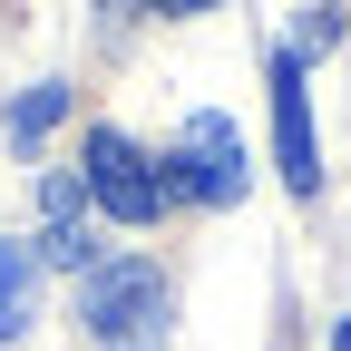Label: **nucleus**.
I'll use <instances>...</instances> for the list:
<instances>
[{"mask_svg": "<svg viewBox=\"0 0 351 351\" xmlns=\"http://www.w3.org/2000/svg\"><path fill=\"white\" fill-rule=\"evenodd\" d=\"M137 10H166V20H195V10H215V0H137Z\"/></svg>", "mask_w": 351, "mask_h": 351, "instance_id": "6e6552de", "label": "nucleus"}, {"mask_svg": "<svg viewBox=\"0 0 351 351\" xmlns=\"http://www.w3.org/2000/svg\"><path fill=\"white\" fill-rule=\"evenodd\" d=\"M274 156L283 186L313 195L322 186V147H313V88H302V49H274Z\"/></svg>", "mask_w": 351, "mask_h": 351, "instance_id": "20e7f679", "label": "nucleus"}, {"mask_svg": "<svg viewBox=\"0 0 351 351\" xmlns=\"http://www.w3.org/2000/svg\"><path fill=\"white\" fill-rule=\"evenodd\" d=\"M166 313H176V293L147 254L88 263V341L98 351H166Z\"/></svg>", "mask_w": 351, "mask_h": 351, "instance_id": "f257e3e1", "label": "nucleus"}, {"mask_svg": "<svg viewBox=\"0 0 351 351\" xmlns=\"http://www.w3.org/2000/svg\"><path fill=\"white\" fill-rule=\"evenodd\" d=\"M29 263H39L29 244H0V341L29 322Z\"/></svg>", "mask_w": 351, "mask_h": 351, "instance_id": "0eeeda50", "label": "nucleus"}, {"mask_svg": "<svg viewBox=\"0 0 351 351\" xmlns=\"http://www.w3.org/2000/svg\"><path fill=\"white\" fill-rule=\"evenodd\" d=\"M39 263H88V186L39 176Z\"/></svg>", "mask_w": 351, "mask_h": 351, "instance_id": "39448f33", "label": "nucleus"}, {"mask_svg": "<svg viewBox=\"0 0 351 351\" xmlns=\"http://www.w3.org/2000/svg\"><path fill=\"white\" fill-rule=\"evenodd\" d=\"M59 117H69V78H39V88H20V108H10V147L29 156V147L49 137Z\"/></svg>", "mask_w": 351, "mask_h": 351, "instance_id": "423d86ee", "label": "nucleus"}, {"mask_svg": "<svg viewBox=\"0 0 351 351\" xmlns=\"http://www.w3.org/2000/svg\"><path fill=\"white\" fill-rule=\"evenodd\" d=\"M78 186H88V205H98V215H117V225H156V215L176 205L166 166L127 137V127H88V166H78Z\"/></svg>", "mask_w": 351, "mask_h": 351, "instance_id": "f03ea898", "label": "nucleus"}, {"mask_svg": "<svg viewBox=\"0 0 351 351\" xmlns=\"http://www.w3.org/2000/svg\"><path fill=\"white\" fill-rule=\"evenodd\" d=\"M176 176H166V186L176 195H195V205H234L244 195V137H234V117H186V147H176L166 156Z\"/></svg>", "mask_w": 351, "mask_h": 351, "instance_id": "7ed1b4c3", "label": "nucleus"}, {"mask_svg": "<svg viewBox=\"0 0 351 351\" xmlns=\"http://www.w3.org/2000/svg\"><path fill=\"white\" fill-rule=\"evenodd\" d=\"M332 351H351V322H332Z\"/></svg>", "mask_w": 351, "mask_h": 351, "instance_id": "1a4fd4ad", "label": "nucleus"}]
</instances>
